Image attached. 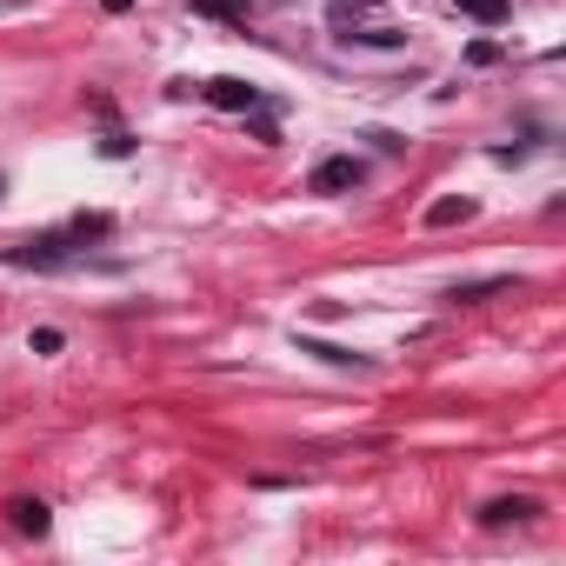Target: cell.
<instances>
[{"mask_svg": "<svg viewBox=\"0 0 566 566\" xmlns=\"http://www.w3.org/2000/svg\"><path fill=\"white\" fill-rule=\"evenodd\" d=\"M207 101H213V107H227V114H253V101H260V87H247V81H233V74H220V81H207Z\"/></svg>", "mask_w": 566, "mask_h": 566, "instance_id": "277c9868", "label": "cell"}, {"mask_svg": "<svg viewBox=\"0 0 566 566\" xmlns=\"http://www.w3.org/2000/svg\"><path fill=\"white\" fill-rule=\"evenodd\" d=\"M200 14H220V21H240V0H193Z\"/></svg>", "mask_w": 566, "mask_h": 566, "instance_id": "8fae6325", "label": "cell"}, {"mask_svg": "<svg viewBox=\"0 0 566 566\" xmlns=\"http://www.w3.org/2000/svg\"><path fill=\"white\" fill-rule=\"evenodd\" d=\"M8 520H14V533H28V539H48V506L41 500H8Z\"/></svg>", "mask_w": 566, "mask_h": 566, "instance_id": "8992f818", "label": "cell"}, {"mask_svg": "<svg viewBox=\"0 0 566 566\" xmlns=\"http://www.w3.org/2000/svg\"><path fill=\"white\" fill-rule=\"evenodd\" d=\"M500 287H513V280H473V287H453V301L473 307V301H486V294H500Z\"/></svg>", "mask_w": 566, "mask_h": 566, "instance_id": "ba28073f", "label": "cell"}, {"mask_svg": "<svg viewBox=\"0 0 566 566\" xmlns=\"http://www.w3.org/2000/svg\"><path fill=\"white\" fill-rule=\"evenodd\" d=\"M34 354H61V334L54 327H34Z\"/></svg>", "mask_w": 566, "mask_h": 566, "instance_id": "4fadbf2b", "label": "cell"}, {"mask_svg": "<svg viewBox=\"0 0 566 566\" xmlns=\"http://www.w3.org/2000/svg\"><path fill=\"white\" fill-rule=\"evenodd\" d=\"M453 220H473V200L467 193H447V200L427 207V227H453Z\"/></svg>", "mask_w": 566, "mask_h": 566, "instance_id": "52a82bcc", "label": "cell"}, {"mask_svg": "<svg viewBox=\"0 0 566 566\" xmlns=\"http://www.w3.org/2000/svg\"><path fill=\"white\" fill-rule=\"evenodd\" d=\"M301 347H307V354H321V360H334V367H360L354 354H340V347H327V340H301Z\"/></svg>", "mask_w": 566, "mask_h": 566, "instance_id": "30bf717a", "label": "cell"}, {"mask_svg": "<svg viewBox=\"0 0 566 566\" xmlns=\"http://www.w3.org/2000/svg\"><path fill=\"white\" fill-rule=\"evenodd\" d=\"M101 154H107V160H127V154H134V140H127V134H107V140H101Z\"/></svg>", "mask_w": 566, "mask_h": 566, "instance_id": "7c38bea8", "label": "cell"}, {"mask_svg": "<svg viewBox=\"0 0 566 566\" xmlns=\"http://www.w3.org/2000/svg\"><path fill=\"white\" fill-rule=\"evenodd\" d=\"M539 506L526 500V493H513V500H486L480 506V526H520V520H533Z\"/></svg>", "mask_w": 566, "mask_h": 566, "instance_id": "5b68a950", "label": "cell"}, {"mask_svg": "<svg viewBox=\"0 0 566 566\" xmlns=\"http://www.w3.org/2000/svg\"><path fill=\"white\" fill-rule=\"evenodd\" d=\"M74 260V233L61 227V233H41V240H21V247H8V266H41V273H54V266H67Z\"/></svg>", "mask_w": 566, "mask_h": 566, "instance_id": "7a4b0ae2", "label": "cell"}, {"mask_svg": "<svg viewBox=\"0 0 566 566\" xmlns=\"http://www.w3.org/2000/svg\"><path fill=\"white\" fill-rule=\"evenodd\" d=\"M327 28L340 41H367V48H400V21L380 8V0H327Z\"/></svg>", "mask_w": 566, "mask_h": 566, "instance_id": "6da1fadb", "label": "cell"}, {"mask_svg": "<svg viewBox=\"0 0 566 566\" xmlns=\"http://www.w3.org/2000/svg\"><path fill=\"white\" fill-rule=\"evenodd\" d=\"M354 187H360V160L354 154H334V160H321L307 174V193H354Z\"/></svg>", "mask_w": 566, "mask_h": 566, "instance_id": "3957f363", "label": "cell"}, {"mask_svg": "<svg viewBox=\"0 0 566 566\" xmlns=\"http://www.w3.org/2000/svg\"><path fill=\"white\" fill-rule=\"evenodd\" d=\"M460 8H467L473 21H486V28H493V21H506V0H460Z\"/></svg>", "mask_w": 566, "mask_h": 566, "instance_id": "9c48e42d", "label": "cell"}]
</instances>
